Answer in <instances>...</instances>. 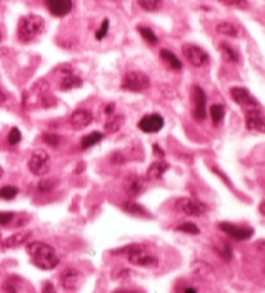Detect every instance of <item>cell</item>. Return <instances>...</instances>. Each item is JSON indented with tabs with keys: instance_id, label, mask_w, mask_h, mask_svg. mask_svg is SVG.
Segmentation results:
<instances>
[{
	"instance_id": "1",
	"label": "cell",
	"mask_w": 265,
	"mask_h": 293,
	"mask_svg": "<svg viewBox=\"0 0 265 293\" xmlns=\"http://www.w3.org/2000/svg\"><path fill=\"white\" fill-rule=\"evenodd\" d=\"M27 253L32 258V264L40 270H54L59 265V258L55 248L44 242H30L27 243Z\"/></svg>"
},
{
	"instance_id": "2",
	"label": "cell",
	"mask_w": 265,
	"mask_h": 293,
	"mask_svg": "<svg viewBox=\"0 0 265 293\" xmlns=\"http://www.w3.org/2000/svg\"><path fill=\"white\" fill-rule=\"evenodd\" d=\"M45 29V22L40 15L35 14H29L20 19L19 22V29H17V35L22 42H32L44 32Z\"/></svg>"
},
{
	"instance_id": "3",
	"label": "cell",
	"mask_w": 265,
	"mask_h": 293,
	"mask_svg": "<svg viewBox=\"0 0 265 293\" xmlns=\"http://www.w3.org/2000/svg\"><path fill=\"white\" fill-rule=\"evenodd\" d=\"M150 87V79L144 72H129L122 80V88L129 92H144Z\"/></svg>"
},
{
	"instance_id": "4",
	"label": "cell",
	"mask_w": 265,
	"mask_h": 293,
	"mask_svg": "<svg viewBox=\"0 0 265 293\" xmlns=\"http://www.w3.org/2000/svg\"><path fill=\"white\" fill-rule=\"evenodd\" d=\"M29 170L33 175H45L50 170V155L45 150H35L29 158Z\"/></svg>"
},
{
	"instance_id": "5",
	"label": "cell",
	"mask_w": 265,
	"mask_h": 293,
	"mask_svg": "<svg viewBox=\"0 0 265 293\" xmlns=\"http://www.w3.org/2000/svg\"><path fill=\"white\" fill-rule=\"evenodd\" d=\"M175 208L183 215H189V217H200V215L207 213L208 206L202 202L195 200V198H178Z\"/></svg>"
},
{
	"instance_id": "6",
	"label": "cell",
	"mask_w": 265,
	"mask_h": 293,
	"mask_svg": "<svg viewBox=\"0 0 265 293\" xmlns=\"http://www.w3.org/2000/svg\"><path fill=\"white\" fill-rule=\"evenodd\" d=\"M182 52L183 55H185V59L189 60L190 65L194 67H205L208 62H210V59H208V54L205 52L202 47L199 45H194V44H185L182 47Z\"/></svg>"
},
{
	"instance_id": "7",
	"label": "cell",
	"mask_w": 265,
	"mask_h": 293,
	"mask_svg": "<svg viewBox=\"0 0 265 293\" xmlns=\"http://www.w3.org/2000/svg\"><path fill=\"white\" fill-rule=\"evenodd\" d=\"M230 97H232L234 102H237L238 105L245 107L247 110L259 109V107H260V103H259L257 98H255L249 92V90L243 88V87H232V88H230Z\"/></svg>"
},
{
	"instance_id": "8",
	"label": "cell",
	"mask_w": 265,
	"mask_h": 293,
	"mask_svg": "<svg viewBox=\"0 0 265 293\" xmlns=\"http://www.w3.org/2000/svg\"><path fill=\"white\" fill-rule=\"evenodd\" d=\"M192 102H194V118L197 122H204L205 115H207V97H205L204 90L197 85L192 88Z\"/></svg>"
},
{
	"instance_id": "9",
	"label": "cell",
	"mask_w": 265,
	"mask_h": 293,
	"mask_svg": "<svg viewBox=\"0 0 265 293\" xmlns=\"http://www.w3.org/2000/svg\"><path fill=\"white\" fill-rule=\"evenodd\" d=\"M139 128L144 133H157L164 128V118L159 114H148L139 120Z\"/></svg>"
},
{
	"instance_id": "10",
	"label": "cell",
	"mask_w": 265,
	"mask_h": 293,
	"mask_svg": "<svg viewBox=\"0 0 265 293\" xmlns=\"http://www.w3.org/2000/svg\"><path fill=\"white\" fill-rule=\"evenodd\" d=\"M245 125L252 132L265 133V115L259 109H250L245 114Z\"/></svg>"
},
{
	"instance_id": "11",
	"label": "cell",
	"mask_w": 265,
	"mask_h": 293,
	"mask_svg": "<svg viewBox=\"0 0 265 293\" xmlns=\"http://www.w3.org/2000/svg\"><path fill=\"white\" fill-rule=\"evenodd\" d=\"M80 280H82V273L74 266H68L60 273V285L65 290H75L79 287Z\"/></svg>"
},
{
	"instance_id": "12",
	"label": "cell",
	"mask_w": 265,
	"mask_h": 293,
	"mask_svg": "<svg viewBox=\"0 0 265 293\" xmlns=\"http://www.w3.org/2000/svg\"><path fill=\"white\" fill-rule=\"evenodd\" d=\"M220 230L225 232L229 236H232L234 240H249L252 235H254V230L252 228H245V227H237L232 225V223L222 222L220 223Z\"/></svg>"
},
{
	"instance_id": "13",
	"label": "cell",
	"mask_w": 265,
	"mask_h": 293,
	"mask_svg": "<svg viewBox=\"0 0 265 293\" xmlns=\"http://www.w3.org/2000/svg\"><path fill=\"white\" fill-rule=\"evenodd\" d=\"M129 262L132 265H135V266H147V268L159 265V260H157L153 255H150V253L145 252L144 248L137 250V252H134V253H130Z\"/></svg>"
},
{
	"instance_id": "14",
	"label": "cell",
	"mask_w": 265,
	"mask_h": 293,
	"mask_svg": "<svg viewBox=\"0 0 265 293\" xmlns=\"http://www.w3.org/2000/svg\"><path fill=\"white\" fill-rule=\"evenodd\" d=\"M93 122V115L90 110L87 109H79L70 115V125L75 130H84L88 125Z\"/></svg>"
},
{
	"instance_id": "15",
	"label": "cell",
	"mask_w": 265,
	"mask_h": 293,
	"mask_svg": "<svg viewBox=\"0 0 265 293\" xmlns=\"http://www.w3.org/2000/svg\"><path fill=\"white\" fill-rule=\"evenodd\" d=\"M144 185H145V180L142 176L132 174L127 176L125 182H123V190H125V193L129 197H137L144 192Z\"/></svg>"
},
{
	"instance_id": "16",
	"label": "cell",
	"mask_w": 265,
	"mask_h": 293,
	"mask_svg": "<svg viewBox=\"0 0 265 293\" xmlns=\"http://www.w3.org/2000/svg\"><path fill=\"white\" fill-rule=\"evenodd\" d=\"M29 238H30V232H19V234H14V235L7 236L5 240H2L0 248H2V250L19 248V247H22L24 243H27Z\"/></svg>"
},
{
	"instance_id": "17",
	"label": "cell",
	"mask_w": 265,
	"mask_h": 293,
	"mask_svg": "<svg viewBox=\"0 0 265 293\" xmlns=\"http://www.w3.org/2000/svg\"><path fill=\"white\" fill-rule=\"evenodd\" d=\"M45 5L50 10V14H54L55 17H63L70 14L72 0H45Z\"/></svg>"
},
{
	"instance_id": "18",
	"label": "cell",
	"mask_w": 265,
	"mask_h": 293,
	"mask_svg": "<svg viewBox=\"0 0 265 293\" xmlns=\"http://www.w3.org/2000/svg\"><path fill=\"white\" fill-rule=\"evenodd\" d=\"M80 85H82V80L79 79L77 75H74L70 70H67L65 75L60 79V90H63V92H68V90H74V88H79Z\"/></svg>"
},
{
	"instance_id": "19",
	"label": "cell",
	"mask_w": 265,
	"mask_h": 293,
	"mask_svg": "<svg viewBox=\"0 0 265 293\" xmlns=\"http://www.w3.org/2000/svg\"><path fill=\"white\" fill-rule=\"evenodd\" d=\"M167 170H169V163L167 162H162V160L153 162L147 170V180H159L162 178V175H164Z\"/></svg>"
},
{
	"instance_id": "20",
	"label": "cell",
	"mask_w": 265,
	"mask_h": 293,
	"mask_svg": "<svg viewBox=\"0 0 265 293\" xmlns=\"http://www.w3.org/2000/svg\"><path fill=\"white\" fill-rule=\"evenodd\" d=\"M160 59L164 60V62L169 65L172 70H182V62L178 60L177 57H175V54L174 52H170V50H160Z\"/></svg>"
},
{
	"instance_id": "21",
	"label": "cell",
	"mask_w": 265,
	"mask_h": 293,
	"mask_svg": "<svg viewBox=\"0 0 265 293\" xmlns=\"http://www.w3.org/2000/svg\"><path fill=\"white\" fill-rule=\"evenodd\" d=\"M217 32L225 37H238L240 35V29L232 22H222L217 25Z\"/></svg>"
},
{
	"instance_id": "22",
	"label": "cell",
	"mask_w": 265,
	"mask_h": 293,
	"mask_svg": "<svg viewBox=\"0 0 265 293\" xmlns=\"http://www.w3.org/2000/svg\"><path fill=\"white\" fill-rule=\"evenodd\" d=\"M104 139V133H100V132H92V133H88V135H85L82 142H80V148L82 150H87V148H90V146L93 145H97L99 142Z\"/></svg>"
},
{
	"instance_id": "23",
	"label": "cell",
	"mask_w": 265,
	"mask_h": 293,
	"mask_svg": "<svg viewBox=\"0 0 265 293\" xmlns=\"http://www.w3.org/2000/svg\"><path fill=\"white\" fill-rule=\"evenodd\" d=\"M122 125H123V117H122V115H110L109 120H107L105 125H104V128H105L107 133H114V132L120 130Z\"/></svg>"
},
{
	"instance_id": "24",
	"label": "cell",
	"mask_w": 265,
	"mask_h": 293,
	"mask_svg": "<svg viewBox=\"0 0 265 293\" xmlns=\"http://www.w3.org/2000/svg\"><path fill=\"white\" fill-rule=\"evenodd\" d=\"M210 117L213 125H220L222 120L225 117V107L222 103H215V105L210 107Z\"/></svg>"
},
{
	"instance_id": "25",
	"label": "cell",
	"mask_w": 265,
	"mask_h": 293,
	"mask_svg": "<svg viewBox=\"0 0 265 293\" xmlns=\"http://www.w3.org/2000/svg\"><path fill=\"white\" fill-rule=\"evenodd\" d=\"M220 50H222V54H224V59L225 60H229V62H234V63H238L240 57H238V54L229 44H220Z\"/></svg>"
},
{
	"instance_id": "26",
	"label": "cell",
	"mask_w": 265,
	"mask_h": 293,
	"mask_svg": "<svg viewBox=\"0 0 265 293\" xmlns=\"http://www.w3.org/2000/svg\"><path fill=\"white\" fill-rule=\"evenodd\" d=\"M164 0H139V5L147 12H157L160 10Z\"/></svg>"
},
{
	"instance_id": "27",
	"label": "cell",
	"mask_w": 265,
	"mask_h": 293,
	"mask_svg": "<svg viewBox=\"0 0 265 293\" xmlns=\"http://www.w3.org/2000/svg\"><path fill=\"white\" fill-rule=\"evenodd\" d=\"M139 33L144 37V40H147L150 45H155L157 42H159V38H157V35H155V33H153L148 27H144V25H140V27H139Z\"/></svg>"
},
{
	"instance_id": "28",
	"label": "cell",
	"mask_w": 265,
	"mask_h": 293,
	"mask_svg": "<svg viewBox=\"0 0 265 293\" xmlns=\"http://www.w3.org/2000/svg\"><path fill=\"white\" fill-rule=\"evenodd\" d=\"M42 140H44V144L50 145V146H59V145H60V137H59L57 133L45 132L44 135H42Z\"/></svg>"
},
{
	"instance_id": "29",
	"label": "cell",
	"mask_w": 265,
	"mask_h": 293,
	"mask_svg": "<svg viewBox=\"0 0 265 293\" xmlns=\"http://www.w3.org/2000/svg\"><path fill=\"white\" fill-rule=\"evenodd\" d=\"M17 193H19V190H17L15 187H10V185H5V187L0 188V198H5V200H12V198H15Z\"/></svg>"
},
{
	"instance_id": "30",
	"label": "cell",
	"mask_w": 265,
	"mask_h": 293,
	"mask_svg": "<svg viewBox=\"0 0 265 293\" xmlns=\"http://www.w3.org/2000/svg\"><path fill=\"white\" fill-rule=\"evenodd\" d=\"M57 178H47V180H42L40 183H38V192H50L55 188V185H57Z\"/></svg>"
},
{
	"instance_id": "31",
	"label": "cell",
	"mask_w": 265,
	"mask_h": 293,
	"mask_svg": "<svg viewBox=\"0 0 265 293\" xmlns=\"http://www.w3.org/2000/svg\"><path fill=\"white\" fill-rule=\"evenodd\" d=\"M123 210H125V212L134 213V215H145V213H147V212H145V208H142L140 205L134 204V202H129V204L123 205Z\"/></svg>"
},
{
	"instance_id": "32",
	"label": "cell",
	"mask_w": 265,
	"mask_h": 293,
	"mask_svg": "<svg viewBox=\"0 0 265 293\" xmlns=\"http://www.w3.org/2000/svg\"><path fill=\"white\" fill-rule=\"evenodd\" d=\"M178 232H185V234H190V235H199L200 230L197 225H194V223H182V225L177 227Z\"/></svg>"
},
{
	"instance_id": "33",
	"label": "cell",
	"mask_w": 265,
	"mask_h": 293,
	"mask_svg": "<svg viewBox=\"0 0 265 293\" xmlns=\"http://www.w3.org/2000/svg\"><path fill=\"white\" fill-rule=\"evenodd\" d=\"M220 3L229 7H235V8H247L249 7V0H219Z\"/></svg>"
},
{
	"instance_id": "34",
	"label": "cell",
	"mask_w": 265,
	"mask_h": 293,
	"mask_svg": "<svg viewBox=\"0 0 265 293\" xmlns=\"http://www.w3.org/2000/svg\"><path fill=\"white\" fill-rule=\"evenodd\" d=\"M20 139H22V133H20L19 128L14 127L10 130V133H8V144H10V145H17L20 142Z\"/></svg>"
},
{
	"instance_id": "35",
	"label": "cell",
	"mask_w": 265,
	"mask_h": 293,
	"mask_svg": "<svg viewBox=\"0 0 265 293\" xmlns=\"http://www.w3.org/2000/svg\"><path fill=\"white\" fill-rule=\"evenodd\" d=\"M107 32H109V20L105 19L104 22H102V25H100L99 32L95 33V38H97V40H102V38L107 35Z\"/></svg>"
},
{
	"instance_id": "36",
	"label": "cell",
	"mask_w": 265,
	"mask_h": 293,
	"mask_svg": "<svg viewBox=\"0 0 265 293\" xmlns=\"http://www.w3.org/2000/svg\"><path fill=\"white\" fill-rule=\"evenodd\" d=\"M12 218H14V213L12 212H0V225H7V223H10Z\"/></svg>"
},
{
	"instance_id": "37",
	"label": "cell",
	"mask_w": 265,
	"mask_h": 293,
	"mask_svg": "<svg viewBox=\"0 0 265 293\" xmlns=\"http://www.w3.org/2000/svg\"><path fill=\"white\" fill-rule=\"evenodd\" d=\"M3 292H5V293H17V288H15L14 282H12L10 278H8L5 283H3Z\"/></svg>"
},
{
	"instance_id": "38",
	"label": "cell",
	"mask_w": 265,
	"mask_h": 293,
	"mask_svg": "<svg viewBox=\"0 0 265 293\" xmlns=\"http://www.w3.org/2000/svg\"><path fill=\"white\" fill-rule=\"evenodd\" d=\"M219 250V255L222 257V258H225V260H230V258H232V255H230V248L229 247H224V248H217Z\"/></svg>"
},
{
	"instance_id": "39",
	"label": "cell",
	"mask_w": 265,
	"mask_h": 293,
	"mask_svg": "<svg viewBox=\"0 0 265 293\" xmlns=\"http://www.w3.org/2000/svg\"><path fill=\"white\" fill-rule=\"evenodd\" d=\"M42 293H57V292H55V287L52 285V283L47 282L44 285V288H42Z\"/></svg>"
},
{
	"instance_id": "40",
	"label": "cell",
	"mask_w": 265,
	"mask_h": 293,
	"mask_svg": "<svg viewBox=\"0 0 265 293\" xmlns=\"http://www.w3.org/2000/svg\"><path fill=\"white\" fill-rule=\"evenodd\" d=\"M7 100V93H5V90L2 88V85H0V103H3Z\"/></svg>"
},
{
	"instance_id": "41",
	"label": "cell",
	"mask_w": 265,
	"mask_h": 293,
	"mask_svg": "<svg viewBox=\"0 0 265 293\" xmlns=\"http://www.w3.org/2000/svg\"><path fill=\"white\" fill-rule=\"evenodd\" d=\"M114 293H142L140 290H115Z\"/></svg>"
},
{
	"instance_id": "42",
	"label": "cell",
	"mask_w": 265,
	"mask_h": 293,
	"mask_svg": "<svg viewBox=\"0 0 265 293\" xmlns=\"http://www.w3.org/2000/svg\"><path fill=\"white\" fill-rule=\"evenodd\" d=\"M114 107H115L114 103H109V105L105 107V114H109V115L112 114V112H114Z\"/></svg>"
},
{
	"instance_id": "43",
	"label": "cell",
	"mask_w": 265,
	"mask_h": 293,
	"mask_svg": "<svg viewBox=\"0 0 265 293\" xmlns=\"http://www.w3.org/2000/svg\"><path fill=\"white\" fill-rule=\"evenodd\" d=\"M259 210H260V213H262L264 217H265V200L262 202V204L259 205Z\"/></svg>"
},
{
	"instance_id": "44",
	"label": "cell",
	"mask_w": 265,
	"mask_h": 293,
	"mask_svg": "<svg viewBox=\"0 0 265 293\" xmlns=\"http://www.w3.org/2000/svg\"><path fill=\"white\" fill-rule=\"evenodd\" d=\"M183 293H197V290H195V288H185Z\"/></svg>"
},
{
	"instance_id": "45",
	"label": "cell",
	"mask_w": 265,
	"mask_h": 293,
	"mask_svg": "<svg viewBox=\"0 0 265 293\" xmlns=\"http://www.w3.org/2000/svg\"><path fill=\"white\" fill-rule=\"evenodd\" d=\"M3 40V33H2V30H0V42Z\"/></svg>"
},
{
	"instance_id": "46",
	"label": "cell",
	"mask_w": 265,
	"mask_h": 293,
	"mask_svg": "<svg viewBox=\"0 0 265 293\" xmlns=\"http://www.w3.org/2000/svg\"><path fill=\"white\" fill-rule=\"evenodd\" d=\"M2 174H3V172H2V169H0V176H2Z\"/></svg>"
}]
</instances>
